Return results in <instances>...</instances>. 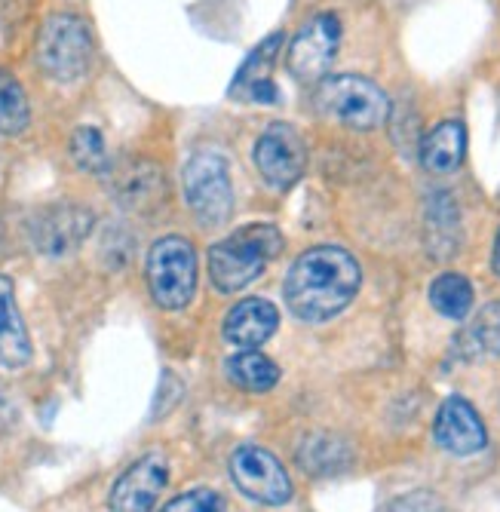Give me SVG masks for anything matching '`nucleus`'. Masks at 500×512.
Masks as SVG:
<instances>
[{"mask_svg":"<svg viewBox=\"0 0 500 512\" xmlns=\"http://www.w3.org/2000/svg\"><path fill=\"white\" fill-rule=\"evenodd\" d=\"M71 160L83 172H105L111 169L108 148H105V135L96 126H80L71 135Z\"/></svg>","mask_w":500,"mask_h":512,"instance_id":"nucleus-21","label":"nucleus"},{"mask_svg":"<svg viewBox=\"0 0 500 512\" xmlns=\"http://www.w3.org/2000/svg\"><path fill=\"white\" fill-rule=\"evenodd\" d=\"M430 304L448 319H464L473 310V286L461 273H442L430 286Z\"/></svg>","mask_w":500,"mask_h":512,"instance_id":"nucleus-19","label":"nucleus"},{"mask_svg":"<svg viewBox=\"0 0 500 512\" xmlns=\"http://www.w3.org/2000/svg\"><path fill=\"white\" fill-rule=\"evenodd\" d=\"M227 371V381L237 384L240 390L249 393H264V390H274L280 381V368L274 359H267L258 350H240L234 356H227L224 362Z\"/></svg>","mask_w":500,"mask_h":512,"instance_id":"nucleus-17","label":"nucleus"},{"mask_svg":"<svg viewBox=\"0 0 500 512\" xmlns=\"http://www.w3.org/2000/svg\"><path fill=\"white\" fill-rule=\"evenodd\" d=\"M28 359H31V338L16 307L13 279L0 273V362L7 368H22Z\"/></svg>","mask_w":500,"mask_h":512,"instance_id":"nucleus-14","label":"nucleus"},{"mask_svg":"<svg viewBox=\"0 0 500 512\" xmlns=\"http://www.w3.org/2000/svg\"><path fill=\"white\" fill-rule=\"evenodd\" d=\"M231 479L246 497L264 506H283L292 497L286 467L267 448L258 445H240L231 454Z\"/></svg>","mask_w":500,"mask_h":512,"instance_id":"nucleus-9","label":"nucleus"},{"mask_svg":"<svg viewBox=\"0 0 500 512\" xmlns=\"http://www.w3.org/2000/svg\"><path fill=\"white\" fill-rule=\"evenodd\" d=\"M163 512H221V500L209 488H194V491L172 497L163 506Z\"/></svg>","mask_w":500,"mask_h":512,"instance_id":"nucleus-23","label":"nucleus"},{"mask_svg":"<svg viewBox=\"0 0 500 512\" xmlns=\"http://www.w3.org/2000/svg\"><path fill=\"white\" fill-rule=\"evenodd\" d=\"M433 430H436V442L448 454H458V457H470V454L482 451L485 442H488L482 417L461 396H451V399L442 402Z\"/></svg>","mask_w":500,"mask_h":512,"instance_id":"nucleus-12","label":"nucleus"},{"mask_svg":"<svg viewBox=\"0 0 500 512\" xmlns=\"http://www.w3.org/2000/svg\"><path fill=\"white\" fill-rule=\"evenodd\" d=\"M114 194H117V200L123 206L148 209L166 194V184H163V175L154 166L132 163V166H126V169H120L114 175Z\"/></svg>","mask_w":500,"mask_h":512,"instance_id":"nucleus-16","label":"nucleus"},{"mask_svg":"<svg viewBox=\"0 0 500 512\" xmlns=\"http://www.w3.org/2000/svg\"><path fill=\"white\" fill-rule=\"evenodd\" d=\"M31 111H28V96L22 83L0 68V135H19L28 129Z\"/></svg>","mask_w":500,"mask_h":512,"instance_id":"nucleus-20","label":"nucleus"},{"mask_svg":"<svg viewBox=\"0 0 500 512\" xmlns=\"http://www.w3.org/2000/svg\"><path fill=\"white\" fill-rule=\"evenodd\" d=\"M316 108L353 129H375L390 117V99L384 89L356 74L326 77L316 86Z\"/></svg>","mask_w":500,"mask_h":512,"instance_id":"nucleus-5","label":"nucleus"},{"mask_svg":"<svg viewBox=\"0 0 500 512\" xmlns=\"http://www.w3.org/2000/svg\"><path fill=\"white\" fill-rule=\"evenodd\" d=\"M473 341L485 353L500 356V301H494V304L479 310V316L473 322Z\"/></svg>","mask_w":500,"mask_h":512,"instance_id":"nucleus-22","label":"nucleus"},{"mask_svg":"<svg viewBox=\"0 0 500 512\" xmlns=\"http://www.w3.org/2000/svg\"><path fill=\"white\" fill-rule=\"evenodd\" d=\"M362 273L350 252L338 246L307 249L286 276V307L304 322H326L338 316L359 292Z\"/></svg>","mask_w":500,"mask_h":512,"instance_id":"nucleus-1","label":"nucleus"},{"mask_svg":"<svg viewBox=\"0 0 500 512\" xmlns=\"http://www.w3.org/2000/svg\"><path fill=\"white\" fill-rule=\"evenodd\" d=\"M169 482V463L163 454L151 451L139 457L132 467L114 482L108 506L111 512H151Z\"/></svg>","mask_w":500,"mask_h":512,"instance_id":"nucleus-11","label":"nucleus"},{"mask_svg":"<svg viewBox=\"0 0 500 512\" xmlns=\"http://www.w3.org/2000/svg\"><path fill=\"white\" fill-rule=\"evenodd\" d=\"M338 46H341V19L329 10L313 13L289 43L286 53L289 74L301 83L323 80L338 56Z\"/></svg>","mask_w":500,"mask_h":512,"instance_id":"nucleus-7","label":"nucleus"},{"mask_svg":"<svg viewBox=\"0 0 500 512\" xmlns=\"http://www.w3.org/2000/svg\"><path fill=\"white\" fill-rule=\"evenodd\" d=\"M277 325L280 313L274 304L264 298H246L224 316V338L243 350H255L277 332Z\"/></svg>","mask_w":500,"mask_h":512,"instance_id":"nucleus-13","label":"nucleus"},{"mask_svg":"<svg viewBox=\"0 0 500 512\" xmlns=\"http://www.w3.org/2000/svg\"><path fill=\"white\" fill-rule=\"evenodd\" d=\"M387 512H448V506L430 491H412V494L399 497L396 503H390Z\"/></svg>","mask_w":500,"mask_h":512,"instance_id":"nucleus-24","label":"nucleus"},{"mask_svg":"<svg viewBox=\"0 0 500 512\" xmlns=\"http://www.w3.org/2000/svg\"><path fill=\"white\" fill-rule=\"evenodd\" d=\"M491 261H494V270L500 273V234H497V240H494V258H491Z\"/></svg>","mask_w":500,"mask_h":512,"instance_id":"nucleus-25","label":"nucleus"},{"mask_svg":"<svg viewBox=\"0 0 500 512\" xmlns=\"http://www.w3.org/2000/svg\"><path fill=\"white\" fill-rule=\"evenodd\" d=\"M252 160L258 175L277 191H289L292 184L304 175L307 166V145L295 126L289 123H270L252 148Z\"/></svg>","mask_w":500,"mask_h":512,"instance_id":"nucleus-8","label":"nucleus"},{"mask_svg":"<svg viewBox=\"0 0 500 512\" xmlns=\"http://www.w3.org/2000/svg\"><path fill=\"white\" fill-rule=\"evenodd\" d=\"M181 188H185L188 209L203 227H221L231 218L234 209V188H231V169L221 154L200 151L188 160L181 172Z\"/></svg>","mask_w":500,"mask_h":512,"instance_id":"nucleus-6","label":"nucleus"},{"mask_svg":"<svg viewBox=\"0 0 500 512\" xmlns=\"http://www.w3.org/2000/svg\"><path fill=\"white\" fill-rule=\"evenodd\" d=\"M89 230H93V212L86 206H74V203L43 206L28 221L31 246L47 258L71 255L89 237Z\"/></svg>","mask_w":500,"mask_h":512,"instance_id":"nucleus-10","label":"nucleus"},{"mask_svg":"<svg viewBox=\"0 0 500 512\" xmlns=\"http://www.w3.org/2000/svg\"><path fill=\"white\" fill-rule=\"evenodd\" d=\"M280 46H283V34H270L261 46H255L252 56L240 65V71H237V77H234L231 96L249 99L258 86L270 83V71H274V62H277Z\"/></svg>","mask_w":500,"mask_h":512,"instance_id":"nucleus-18","label":"nucleus"},{"mask_svg":"<svg viewBox=\"0 0 500 512\" xmlns=\"http://www.w3.org/2000/svg\"><path fill=\"white\" fill-rule=\"evenodd\" d=\"M34 56L47 77L59 83H74L93 65L96 56L93 31L74 13H53L40 25Z\"/></svg>","mask_w":500,"mask_h":512,"instance_id":"nucleus-3","label":"nucleus"},{"mask_svg":"<svg viewBox=\"0 0 500 512\" xmlns=\"http://www.w3.org/2000/svg\"><path fill=\"white\" fill-rule=\"evenodd\" d=\"M467 151V129L461 120H445L421 138V163L433 175H448L461 166Z\"/></svg>","mask_w":500,"mask_h":512,"instance_id":"nucleus-15","label":"nucleus"},{"mask_svg":"<svg viewBox=\"0 0 500 512\" xmlns=\"http://www.w3.org/2000/svg\"><path fill=\"white\" fill-rule=\"evenodd\" d=\"M148 289L157 307L181 310L188 307L197 292V252L185 237H163L151 246L148 264Z\"/></svg>","mask_w":500,"mask_h":512,"instance_id":"nucleus-4","label":"nucleus"},{"mask_svg":"<svg viewBox=\"0 0 500 512\" xmlns=\"http://www.w3.org/2000/svg\"><path fill=\"white\" fill-rule=\"evenodd\" d=\"M283 249V237L274 224H249L209 249V279L224 295L240 292L264 273Z\"/></svg>","mask_w":500,"mask_h":512,"instance_id":"nucleus-2","label":"nucleus"}]
</instances>
